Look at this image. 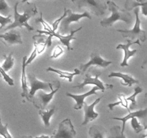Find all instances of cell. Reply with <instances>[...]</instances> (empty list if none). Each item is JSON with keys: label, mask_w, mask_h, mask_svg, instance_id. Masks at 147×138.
Returning <instances> with one entry per match:
<instances>
[{"label": "cell", "mask_w": 147, "mask_h": 138, "mask_svg": "<svg viewBox=\"0 0 147 138\" xmlns=\"http://www.w3.org/2000/svg\"><path fill=\"white\" fill-rule=\"evenodd\" d=\"M106 4L109 10L111 12V15L101 20L100 25L104 27H109L113 25L117 21H123L127 24H131L133 22V17L129 12L120 9L115 4V2L111 0H108Z\"/></svg>", "instance_id": "6da1fadb"}, {"label": "cell", "mask_w": 147, "mask_h": 138, "mask_svg": "<svg viewBox=\"0 0 147 138\" xmlns=\"http://www.w3.org/2000/svg\"><path fill=\"white\" fill-rule=\"evenodd\" d=\"M18 4L19 2H17L14 4V21L12 22L11 24H9L8 27L4 29V30L7 31V30L16 28V27H25L28 31H32V30H34V27L29 24L28 20H30V17L34 16L37 12V8H36L35 6H33L32 8L27 10V11H24V12L21 14L17 11Z\"/></svg>", "instance_id": "7a4b0ae2"}, {"label": "cell", "mask_w": 147, "mask_h": 138, "mask_svg": "<svg viewBox=\"0 0 147 138\" xmlns=\"http://www.w3.org/2000/svg\"><path fill=\"white\" fill-rule=\"evenodd\" d=\"M78 9L87 8L95 15L103 16L107 9V4L104 0H71Z\"/></svg>", "instance_id": "3957f363"}, {"label": "cell", "mask_w": 147, "mask_h": 138, "mask_svg": "<svg viewBox=\"0 0 147 138\" xmlns=\"http://www.w3.org/2000/svg\"><path fill=\"white\" fill-rule=\"evenodd\" d=\"M134 14L136 15V22H135L134 27L131 30H118L119 32L121 33L123 37H129L130 40H139V41L145 42L146 40V31L142 30L141 28V22L139 18V9L136 7L134 9Z\"/></svg>", "instance_id": "277c9868"}, {"label": "cell", "mask_w": 147, "mask_h": 138, "mask_svg": "<svg viewBox=\"0 0 147 138\" xmlns=\"http://www.w3.org/2000/svg\"><path fill=\"white\" fill-rule=\"evenodd\" d=\"M55 82L56 80H54L53 84L52 85L51 88H50L51 91L49 92L48 93H44L42 91H40L37 93V94H34V96H33V98L31 100V102L37 109H41V110H45L46 109V107H47V104L51 101L54 95L55 94L56 92L59 90V89L60 87V83L55 86V89H53V86L55 84Z\"/></svg>", "instance_id": "5b68a950"}, {"label": "cell", "mask_w": 147, "mask_h": 138, "mask_svg": "<svg viewBox=\"0 0 147 138\" xmlns=\"http://www.w3.org/2000/svg\"><path fill=\"white\" fill-rule=\"evenodd\" d=\"M66 12H67V14H66L65 17L62 20L60 23V30L58 32L63 35H65L66 33L68 32L69 26H70V23L78 22L80 19L82 18H88L90 20L91 19L90 12L88 11H86L82 14H77V13L73 12L70 9H66Z\"/></svg>", "instance_id": "8992f818"}, {"label": "cell", "mask_w": 147, "mask_h": 138, "mask_svg": "<svg viewBox=\"0 0 147 138\" xmlns=\"http://www.w3.org/2000/svg\"><path fill=\"white\" fill-rule=\"evenodd\" d=\"M77 135L70 119H65L59 124L58 129L55 131L51 138H75Z\"/></svg>", "instance_id": "52a82bcc"}, {"label": "cell", "mask_w": 147, "mask_h": 138, "mask_svg": "<svg viewBox=\"0 0 147 138\" xmlns=\"http://www.w3.org/2000/svg\"><path fill=\"white\" fill-rule=\"evenodd\" d=\"M28 79L29 82L30 84V90L29 91V99L30 101L31 102L32 99L34 96L36 92L38 90H44L45 91L49 92L51 88L52 85L53 84L54 81H47V82H42L36 78L35 75L33 73H30L28 74Z\"/></svg>", "instance_id": "ba28073f"}, {"label": "cell", "mask_w": 147, "mask_h": 138, "mask_svg": "<svg viewBox=\"0 0 147 138\" xmlns=\"http://www.w3.org/2000/svg\"><path fill=\"white\" fill-rule=\"evenodd\" d=\"M100 73H97L95 75V77H92L91 75L87 74L85 76L84 79H83V81L82 83H78L76 86H73V89H81L84 88V86H87V85H94V86H98V87L100 89V90H101L102 91H104L106 89H113V86L111 84H107V83H103L101 80H99L98 77Z\"/></svg>", "instance_id": "9c48e42d"}, {"label": "cell", "mask_w": 147, "mask_h": 138, "mask_svg": "<svg viewBox=\"0 0 147 138\" xmlns=\"http://www.w3.org/2000/svg\"><path fill=\"white\" fill-rule=\"evenodd\" d=\"M112 63L113 62L104 60L97 51H94L90 54V59L88 63L80 65V71H81L82 73H84L87 70V69H88L92 66L106 68Z\"/></svg>", "instance_id": "30bf717a"}, {"label": "cell", "mask_w": 147, "mask_h": 138, "mask_svg": "<svg viewBox=\"0 0 147 138\" xmlns=\"http://www.w3.org/2000/svg\"><path fill=\"white\" fill-rule=\"evenodd\" d=\"M83 29V27H79L78 29L76 30H71L70 32V34L68 35H63V34H60L58 32H55L53 31L52 30H50L49 31H42V30H37V32L40 34H50L52 37H55L57 39H59L60 42L64 45L65 46H66L68 50H73L71 47H70V41L73 40H76V37H75L74 34H76L77 32L80 31V30Z\"/></svg>", "instance_id": "8fae6325"}, {"label": "cell", "mask_w": 147, "mask_h": 138, "mask_svg": "<svg viewBox=\"0 0 147 138\" xmlns=\"http://www.w3.org/2000/svg\"><path fill=\"white\" fill-rule=\"evenodd\" d=\"M127 41V44H119L118 45L116 49H122L124 52V57H123V61L121 63V66L123 67V66H129V63H128V60L131 57L134 56V55L136 54L137 53V50H130V47L132 45L137 44L139 46H141V43L139 40H134V41H132L130 39H127L126 40Z\"/></svg>", "instance_id": "7c38bea8"}, {"label": "cell", "mask_w": 147, "mask_h": 138, "mask_svg": "<svg viewBox=\"0 0 147 138\" xmlns=\"http://www.w3.org/2000/svg\"><path fill=\"white\" fill-rule=\"evenodd\" d=\"M0 39L1 41L7 47L12 45L22 44L21 34L14 29H11L9 32L4 34H0Z\"/></svg>", "instance_id": "4fadbf2b"}, {"label": "cell", "mask_w": 147, "mask_h": 138, "mask_svg": "<svg viewBox=\"0 0 147 138\" xmlns=\"http://www.w3.org/2000/svg\"><path fill=\"white\" fill-rule=\"evenodd\" d=\"M103 97V96H102ZM98 98L97 99H96V101H93V103L90 105H88L87 103L85 102L84 104H83V107L84 109L85 112V117H84V121H83V123L81 124L82 125H86L88 123H89L90 122L93 121V119H95L96 118H97L98 116V113L94 111V107L96 106V105L97 103H99L100 100H101V98Z\"/></svg>", "instance_id": "5bb4252c"}, {"label": "cell", "mask_w": 147, "mask_h": 138, "mask_svg": "<svg viewBox=\"0 0 147 138\" xmlns=\"http://www.w3.org/2000/svg\"><path fill=\"white\" fill-rule=\"evenodd\" d=\"M98 90H100V89H99L98 86H95L91 90L87 92V93H84V94L75 95V94H72V93H66V95H67V96H69V97L73 98V99L76 101V105L73 106V109H76V110H78V109H80L83 108V104H84L85 103L84 101L85 99H86V97H88V96H90V95L97 94L96 91H97Z\"/></svg>", "instance_id": "9a60e30c"}, {"label": "cell", "mask_w": 147, "mask_h": 138, "mask_svg": "<svg viewBox=\"0 0 147 138\" xmlns=\"http://www.w3.org/2000/svg\"><path fill=\"white\" fill-rule=\"evenodd\" d=\"M146 113H147V109H141V110L136 111V112H129V114L128 115H126L123 117H113L112 119H116V120L121 121L123 122V126L121 128V132H124L125 129V126H126V123L128 120H129L130 119L133 117H136V118H141V119H144L146 116Z\"/></svg>", "instance_id": "2e32d148"}, {"label": "cell", "mask_w": 147, "mask_h": 138, "mask_svg": "<svg viewBox=\"0 0 147 138\" xmlns=\"http://www.w3.org/2000/svg\"><path fill=\"white\" fill-rule=\"evenodd\" d=\"M26 60H27V56H24L22 59V78H21V82H22V93L21 96L22 97H24L27 99L28 101H30V99H29V89L28 86H27V75H26L25 69L27 66H26Z\"/></svg>", "instance_id": "e0dca14e"}, {"label": "cell", "mask_w": 147, "mask_h": 138, "mask_svg": "<svg viewBox=\"0 0 147 138\" xmlns=\"http://www.w3.org/2000/svg\"><path fill=\"white\" fill-rule=\"evenodd\" d=\"M111 77L120 78L123 80L121 82V84L123 86H129V87H131L134 83H138L139 82L137 79H135L131 75L126 74V73H121V72H111L109 75V78Z\"/></svg>", "instance_id": "ac0fdd59"}, {"label": "cell", "mask_w": 147, "mask_h": 138, "mask_svg": "<svg viewBox=\"0 0 147 138\" xmlns=\"http://www.w3.org/2000/svg\"><path fill=\"white\" fill-rule=\"evenodd\" d=\"M141 6L142 7V12L144 15H147V2L146 0H126L125 4V8L127 11Z\"/></svg>", "instance_id": "d6986e66"}, {"label": "cell", "mask_w": 147, "mask_h": 138, "mask_svg": "<svg viewBox=\"0 0 147 138\" xmlns=\"http://www.w3.org/2000/svg\"><path fill=\"white\" fill-rule=\"evenodd\" d=\"M90 138H107V131L103 126L93 125L89 129Z\"/></svg>", "instance_id": "ffe728a7"}, {"label": "cell", "mask_w": 147, "mask_h": 138, "mask_svg": "<svg viewBox=\"0 0 147 138\" xmlns=\"http://www.w3.org/2000/svg\"><path fill=\"white\" fill-rule=\"evenodd\" d=\"M46 70H47V71L54 72V73L59 75V76H60V78L67 79V80H69V82L73 81V78L74 77V76H76V75H79L80 73V70L78 68L74 69V72H73V73H69V72L67 71H63V70H58V69L53 68L52 67H48Z\"/></svg>", "instance_id": "44dd1931"}, {"label": "cell", "mask_w": 147, "mask_h": 138, "mask_svg": "<svg viewBox=\"0 0 147 138\" xmlns=\"http://www.w3.org/2000/svg\"><path fill=\"white\" fill-rule=\"evenodd\" d=\"M56 108L55 106H53L52 109H48L47 111L45 110H41V109H39L38 113L40 115V116L42 117V119L43 121V123H44L45 126L46 127H48L50 126V120L51 119V117L53 116V115L55 113Z\"/></svg>", "instance_id": "7402d4cb"}, {"label": "cell", "mask_w": 147, "mask_h": 138, "mask_svg": "<svg viewBox=\"0 0 147 138\" xmlns=\"http://www.w3.org/2000/svg\"><path fill=\"white\" fill-rule=\"evenodd\" d=\"M4 62L3 63L1 68L4 69V71L7 73V71L11 70L12 67L14 66V60L12 57V53H9L8 55H4Z\"/></svg>", "instance_id": "603a6c76"}, {"label": "cell", "mask_w": 147, "mask_h": 138, "mask_svg": "<svg viewBox=\"0 0 147 138\" xmlns=\"http://www.w3.org/2000/svg\"><path fill=\"white\" fill-rule=\"evenodd\" d=\"M109 138H126L124 132H121V128L120 126H113L111 128L109 132Z\"/></svg>", "instance_id": "cb8c5ba5"}, {"label": "cell", "mask_w": 147, "mask_h": 138, "mask_svg": "<svg viewBox=\"0 0 147 138\" xmlns=\"http://www.w3.org/2000/svg\"><path fill=\"white\" fill-rule=\"evenodd\" d=\"M142 91H143L142 88L139 87V86H137V87H136L134 89V93L131 96L126 98V100H127L128 101H130L131 102V105H130V110H133V109H134L135 108H136V97L138 94H139L140 93H142Z\"/></svg>", "instance_id": "d4e9b609"}, {"label": "cell", "mask_w": 147, "mask_h": 138, "mask_svg": "<svg viewBox=\"0 0 147 138\" xmlns=\"http://www.w3.org/2000/svg\"><path fill=\"white\" fill-rule=\"evenodd\" d=\"M11 8L7 4L6 0H0V14L4 17H8L10 14Z\"/></svg>", "instance_id": "484cf974"}, {"label": "cell", "mask_w": 147, "mask_h": 138, "mask_svg": "<svg viewBox=\"0 0 147 138\" xmlns=\"http://www.w3.org/2000/svg\"><path fill=\"white\" fill-rule=\"evenodd\" d=\"M131 119V124L132 128L134 129L136 133L139 134L140 133V132H142L144 129H146V126H144L143 125L138 121L137 118L136 117H133Z\"/></svg>", "instance_id": "4316f807"}, {"label": "cell", "mask_w": 147, "mask_h": 138, "mask_svg": "<svg viewBox=\"0 0 147 138\" xmlns=\"http://www.w3.org/2000/svg\"><path fill=\"white\" fill-rule=\"evenodd\" d=\"M118 97H119V101L116 102L114 103H109V107L111 110H113V107L115 106H118L119 104H121L123 107L128 108V106H129V103H128V101L126 100V98L125 97V96L123 94H119L118 95Z\"/></svg>", "instance_id": "83f0119b"}, {"label": "cell", "mask_w": 147, "mask_h": 138, "mask_svg": "<svg viewBox=\"0 0 147 138\" xmlns=\"http://www.w3.org/2000/svg\"><path fill=\"white\" fill-rule=\"evenodd\" d=\"M0 135L4 137V138H12L11 135L8 132V124L3 125L0 118Z\"/></svg>", "instance_id": "f1b7e54d"}, {"label": "cell", "mask_w": 147, "mask_h": 138, "mask_svg": "<svg viewBox=\"0 0 147 138\" xmlns=\"http://www.w3.org/2000/svg\"><path fill=\"white\" fill-rule=\"evenodd\" d=\"M0 77L3 78H4V80H5V81L7 82V83H8L9 86H12L14 85V80H13V79L11 78L10 77V76H9V75L7 74L5 71H4V69L1 68V66H0Z\"/></svg>", "instance_id": "f546056e"}, {"label": "cell", "mask_w": 147, "mask_h": 138, "mask_svg": "<svg viewBox=\"0 0 147 138\" xmlns=\"http://www.w3.org/2000/svg\"><path fill=\"white\" fill-rule=\"evenodd\" d=\"M11 17V15L8 16V17H4V16L0 14V29H2L7 24H11L12 22Z\"/></svg>", "instance_id": "4dcf8cb0"}, {"label": "cell", "mask_w": 147, "mask_h": 138, "mask_svg": "<svg viewBox=\"0 0 147 138\" xmlns=\"http://www.w3.org/2000/svg\"><path fill=\"white\" fill-rule=\"evenodd\" d=\"M34 50L32 51V54L30 55V57H29L28 59H27V60H26V66H28V65H30V63H32V62L33 61V60H34V58H35L36 57H37V55H38V53H37V44H36V43L34 42Z\"/></svg>", "instance_id": "1f68e13d"}, {"label": "cell", "mask_w": 147, "mask_h": 138, "mask_svg": "<svg viewBox=\"0 0 147 138\" xmlns=\"http://www.w3.org/2000/svg\"><path fill=\"white\" fill-rule=\"evenodd\" d=\"M63 53V50L60 45H57L53 50V54L50 55V58H57V57Z\"/></svg>", "instance_id": "d6a6232c"}, {"label": "cell", "mask_w": 147, "mask_h": 138, "mask_svg": "<svg viewBox=\"0 0 147 138\" xmlns=\"http://www.w3.org/2000/svg\"><path fill=\"white\" fill-rule=\"evenodd\" d=\"M66 14H67V12H66V9L65 8L64 9V13H63V15H62L60 18H58L57 20H56L53 23V28H52V30H53V31L55 32L56 30H57V27H58L59 24H60V22H61L62 20H63L65 17Z\"/></svg>", "instance_id": "836d02e7"}, {"label": "cell", "mask_w": 147, "mask_h": 138, "mask_svg": "<svg viewBox=\"0 0 147 138\" xmlns=\"http://www.w3.org/2000/svg\"><path fill=\"white\" fill-rule=\"evenodd\" d=\"M34 138H51L50 136H47V135H41L40 137H36Z\"/></svg>", "instance_id": "e575fe53"}, {"label": "cell", "mask_w": 147, "mask_h": 138, "mask_svg": "<svg viewBox=\"0 0 147 138\" xmlns=\"http://www.w3.org/2000/svg\"><path fill=\"white\" fill-rule=\"evenodd\" d=\"M22 138H32V137L31 135H28V136H26V135H24V136L22 137Z\"/></svg>", "instance_id": "d590c367"}, {"label": "cell", "mask_w": 147, "mask_h": 138, "mask_svg": "<svg viewBox=\"0 0 147 138\" xmlns=\"http://www.w3.org/2000/svg\"><path fill=\"white\" fill-rule=\"evenodd\" d=\"M29 0H22V3H24V2H27V1H28Z\"/></svg>", "instance_id": "8d00e7d4"}, {"label": "cell", "mask_w": 147, "mask_h": 138, "mask_svg": "<svg viewBox=\"0 0 147 138\" xmlns=\"http://www.w3.org/2000/svg\"><path fill=\"white\" fill-rule=\"evenodd\" d=\"M43 1H44V0H43Z\"/></svg>", "instance_id": "74e56055"}]
</instances>
